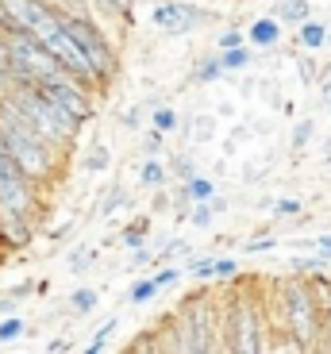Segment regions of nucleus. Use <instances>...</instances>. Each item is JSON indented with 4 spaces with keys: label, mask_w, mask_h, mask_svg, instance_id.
<instances>
[{
    "label": "nucleus",
    "mask_w": 331,
    "mask_h": 354,
    "mask_svg": "<svg viewBox=\"0 0 331 354\" xmlns=\"http://www.w3.org/2000/svg\"><path fill=\"white\" fill-rule=\"evenodd\" d=\"M58 24H62L73 43L85 50V58H89L93 70H97L100 88H108L120 73V54H116V46H112V39H108L100 16L97 12H66V16H58Z\"/></svg>",
    "instance_id": "5"
},
{
    "label": "nucleus",
    "mask_w": 331,
    "mask_h": 354,
    "mask_svg": "<svg viewBox=\"0 0 331 354\" xmlns=\"http://www.w3.org/2000/svg\"><path fill=\"white\" fill-rule=\"evenodd\" d=\"M274 247H278L274 235H258V239H251L247 247H243V254H266V250H274Z\"/></svg>",
    "instance_id": "28"
},
{
    "label": "nucleus",
    "mask_w": 331,
    "mask_h": 354,
    "mask_svg": "<svg viewBox=\"0 0 331 354\" xmlns=\"http://www.w3.org/2000/svg\"><path fill=\"white\" fill-rule=\"evenodd\" d=\"M151 127H158L162 135H170V131H178V127H181V120H178V112H173L170 104H158L151 112Z\"/></svg>",
    "instance_id": "21"
},
{
    "label": "nucleus",
    "mask_w": 331,
    "mask_h": 354,
    "mask_svg": "<svg viewBox=\"0 0 331 354\" xmlns=\"http://www.w3.org/2000/svg\"><path fill=\"white\" fill-rule=\"evenodd\" d=\"M178 174L189 181V177H193V162H189V158H178Z\"/></svg>",
    "instance_id": "42"
},
{
    "label": "nucleus",
    "mask_w": 331,
    "mask_h": 354,
    "mask_svg": "<svg viewBox=\"0 0 331 354\" xmlns=\"http://www.w3.org/2000/svg\"><path fill=\"white\" fill-rule=\"evenodd\" d=\"M274 308H278V324L289 339L278 351H316L320 343V301H316L312 277L293 274L281 285H274Z\"/></svg>",
    "instance_id": "2"
},
{
    "label": "nucleus",
    "mask_w": 331,
    "mask_h": 354,
    "mask_svg": "<svg viewBox=\"0 0 331 354\" xmlns=\"http://www.w3.org/2000/svg\"><path fill=\"white\" fill-rule=\"evenodd\" d=\"M320 93H323V104L331 108V73H328V81H323V88H320Z\"/></svg>",
    "instance_id": "43"
},
{
    "label": "nucleus",
    "mask_w": 331,
    "mask_h": 354,
    "mask_svg": "<svg viewBox=\"0 0 331 354\" xmlns=\"http://www.w3.org/2000/svg\"><path fill=\"white\" fill-rule=\"evenodd\" d=\"M197 124H200V127L193 131V139H200V142H205L208 135H216V120H212V115H200Z\"/></svg>",
    "instance_id": "34"
},
{
    "label": "nucleus",
    "mask_w": 331,
    "mask_h": 354,
    "mask_svg": "<svg viewBox=\"0 0 331 354\" xmlns=\"http://www.w3.org/2000/svg\"><path fill=\"white\" fill-rule=\"evenodd\" d=\"M43 351H46V354H66V351H73V343H70L66 335H54L50 343L43 346Z\"/></svg>",
    "instance_id": "36"
},
{
    "label": "nucleus",
    "mask_w": 331,
    "mask_h": 354,
    "mask_svg": "<svg viewBox=\"0 0 331 354\" xmlns=\"http://www.w3.org/2000/svg\"><path fill=\"white\" fill-rule=\"evenodd\" d=\"M296 43L305 46V50H320V46H328V43H331L328 24H320V19L308 16L305 24H296Z\"/></svg>",
    "instance_id": "11"
},
{
    "label": "nucleus",
    "mask_w": 331,
    "mask_h": 354,
    "mask_svg": "<svg viewBox=\"0 0 331 354\" xmlns=\"http://www.w3.org/2000/svg\"><path fill=\"white\" fill-rule=\"evenodd\" d=\"M12 297H16V301H23V297H31V292H39V281H19V285H12Z\"/></svg>",
    "instance_id": "37"
},
{
    "label": "nucleus",
    "mask_w": 331,
    "mask_h": 354,
    "mask_svg": "<svg viewBox=\"0 0 331 354\" xmlns=\"http://www.w3.org/2000/svg\"><path fill=\"white\" fill-rule=\"evenodd\" d=\"M162 139H166V135H162L158 127H151V131H146V139H143L146 154H158V151H162Z\"/></svg>",
    "instance_id": "35"
},
{
    "label": "nucleus",
    "mask_w": 331,
    "mask_h": 354,
    "mask_svg": "<svg viewBox=\"0 0 331 354\" xmlns=\"http://www.w3.org/2000/svg\"><path fill=\"white\" fill-rule=\"evenodd\" d=\"M93 258H97V254H93V250H73V254H70V270H73V274H77V270H85V266L93 262Z\"/></svg>",
    "instance_id": "33"
},
{
    "label": "nucleus",
    "mask_w": 331,
    "mask_h": 354,
    "mask_svg": "<svg viewBox=\"0 0 331 354\" xmlns=\"http://www.w3.org/2000/svg\"><path fill=\"white\" fill-rule=\"evenodd\" d=\"M189 220L197 223V227H212V220H216L212 204H208V201H197V208H193V216H189Z\"/></svg>",
    "instance_id": "27"
},
{
    "label": "nucleus",
    "mask_w": 331,
    "mask_h": 354,
    "mask_svg": "<svg viewBox=\"0 0 331 354\" xmlns=\"http://www.w3.org/2000/svg\"><path fill=\"white\" fill-rule=\"evenodd\" d=\"M235 274H239L235 258H212V281H231Z\"/></svg>",
    "instance_id": "25"
},
{
    "label": "nucleus",
    "mask_w": 331,
    "mask_h": 354,
    "mask_svg": "<svg viewBox=\"0 0 331 354\" xmlns=\"http://www.w3.org/2000/svg\"><path fill=\"white\" fill-rule=\"evenodd\" d=\"M166 254H189V243L185 239H170V250Z\"/></svg>",
    "instance_id": "41"
},
{
    "label": "nucleus",
    "mask_w": 331,
    "mask_h": 354,
    "mask_svg": "<svg viewBox=\"0 0 331 354\" xmlns=\"http://www.w3.org/2000/svg\"><path fill=\"white\" fill-rule=\"evenodd\" d=\"M116 328H120V319H104V324H100V328L93 331V339L85 343V354H100V351H104L108 339L116 335Z\"/></svg>",
    "instance_id": "22"
},
{
    "label": "nucleus",
    "mask_w": 331,
    "mask_h": 354,
    "mask_svg": "<svg viewBox=\"0 0 331 354\" xmlns=\"http://www.w3.org/2000/svg\"><path fill=\"white\" fill-rule=\"evenodd\" d=\"M220 77H224L220 54H208V58H200V62H197V70H193V81H197V85H216Z\"/></svg>",
    "instance_id": "16"
},
{
    "label": "nucleus",
    "mask_w": 331,
    "mask_h": 354,
    "mask_svg": "<svg viewBox=\"0 0 331 354\" xmlns=\"http://www.w3.org/2000/svg\"><path fill=\"white\" fill-rule=\"evenodd\" d=\"M120 204H127V193H124L120 185H112V193H108V201L100 204V216H112V212L120 208Z\"/></svg>",
    "instance_id": "29"
},
{
    "label": "nucleus",
    "mask_w": 331,
    "mask_h": 354,
    "mask_svg": "<svg viewBox=\"0 0 331 354\" xmlns=\"http://www.w3.org/2000/svg\"><path fill=\"white\" fill-rule=\"evenodd\" d=\"M0 8H4V16L16 31H27L35 39H46L58 27V12L46 0H0Z\"/></svg>",
    "instance_id": "8"
},
{
    "label": "nucleus",
    "mask_w": 331,
    "mask_h": 354,
    "mask_svg": "<svg viewBox=\"0 0 331 354\" xmlns=\"http://www.w3.org/2000/svg\"><path fill=\"white\" fill-rule=\"evenodd\" d=\"M312 250H316V254H320L323 262L331 266V235H320V239H316V247H312Z\"/></svg>",
    "instance_id": "38"
},
{
    "label": "nucleus",
    "mask_w": 331,
    "mask_h": 354,
    "mask_svg": "<svg viewBox=\"0 0 331 354\" xmlns=\"http://www.w3.org/2000/svg\"><path fill=\"white\" fill-rule=\"evenodd\" d=\"M0 31H12V24H8V16H4V8H0Z\"/></svg>",
    "instance_id": "44"
},
{
    "label": "nucleus",
    "mask_w": 331,
    "mask_h": 354,
    "mask_svg": "<svg viewBox=\"0 0 331 354\" xmlns=\"http://www.w3.org/2000/svg\"><path fill=\"white\" fill-rule=\"evenodd\" d=\"M216 54H220V66H224V73H243V70H251V62H254L251 43L227 46V50H216Z\"/></svg>",
    "instance_id": "13"
},
{
    "label": "nucleus",
    "mask_w": 331,
    "mask_h": 354,
    "mask_svg": "<svg viewBox=\"0 0 331 354\" xmlns=\"http://www.w3.org/2000/svg\"><path fill=\"white\" fill-rule=\"evenodd\" d=\"M151 19H154V27L170 31V35H189V31H197L200 24H208L212 12L189 4V0H166V4H158V8L151 12Z\"/></svg>",
    "instance_id": "9"
},
{
    "label": "nucleus",
    "mask_w": 331,
    "mask_h": 354,
    "mask_svg": "<svg viewBox=\"0 0 331 354\" xmlns=\"http://www.w3.org/2000/svg\"><path fill=\"white\" fill-rule=\"evenodd\" d=\"M312 135H316V127H312V120H301V124H296V127H293V147H296V151H301V147H305V142H308V139H312Z\"/></svg>",
    "instance_id": "31"
},
{
    "label": "nucleus",
    "mask_w": 331,
    "mask_h": 354,
    "mask_svg": "<svg viewBox=\"0 0 331 354\" xmlns=\"http://www.w3.org/2000/svg\"><path fill=\"white\" fill-rule=\"evenodd\" d=\"M281 19L278 16H258L251 27H247V43L258 46V50H269V46H278L281 43Z\"/></svg>",
    "instance_id": "10"
},
{
    "label": "nucleus",
    "mask_w": 331,
    "mask_h": 354,
    "mask_svg": "<svg viewBox=\"0 0 331 354\" xmlns=\"http://www.w3.org/2000/svg\"><path fill=\"white\" fill-rule=\"evenodd\" d=\"M0 46H4V66H8V81H27V85H39L50 73H58L54 54L46 50L43 39L27 35V31H0Z\"/></svg>",
    "instance_id": "6"
},
{
    "label": "nucleus",
    "mask_w": 331,
    "mask_h": 354,
    "mask_svg": "<svg viewBox=\"0 0 331 354\" xmlns=\"http://www.w3.org/2000/svg\"><path fill=\"white\" fill-rule=\"evenodd\" d=\"M124 127H127V131L139 127V108H127V112H124Z\"/></svg>",
    "instance_id": "40"
},
{
    "label": "nucleus",
    "mask_w": 331,
    "mask_h": 354,
    "mask_svg": "<svg viewBox=\"0 0 331 354\" xmlns=\"http://www.w3.org/2000/svg\"><path fill=\"white\" fill-rule=\"evenodd\" d=\"M97 304H100V292L89 289V285H81V289L70 292V308L77 312V316H89V312H97Z\"/></svg>",
    "instance_id": "18"
},
{
    "label": "nucleus",
    "mask_w": 331,
    "mask_h": 354,
    "mask_svg": "<svg viewBox=\"0 0 331 354\" xmlns=\"http://www.w3.org/2000/svg\"><path fill=\"white\" fill-rule=\"evenodd\" d=\"M293 274H305V277H312V274H323V270H328V262H323L320 254H312V258H305V254H296L293 262Z\"/></svg>",
    "instance_id": "24"
},
{
    "label": "nucleus",
    "mask_w": 331,
    "mask_h": 354,
    "mask_svg": "<svg viewBox=\"0 0 331 354\" xmlns=\"http://www.w3.org/2000/svg\"><path fill=\"white\" fill-rule=\"evenodd\" d=\"M139 185L151 189V193H154V189H166V166H162L154 154L143 162V169H139Z\"/></svg>",
    "instance_id": "15"
},
{
    "label": "nucleus",
    "mask_w": 331,
    "mask_h": 354,
    "mask_svg": "<svg viewBox=\"0 0 331 354\" xmlns=\"http://www.w3.org/2000/svg\"><path fill=\"white\" fill-rule=\"evenodd\" d=\"M185 193H189V201L197 204V201H212L216 193H220V185H216L212 177H200V174H193L185 181Z\"/></svg>",
    "instance_id": "17"
},
{
    "label": "nucleus",
    "mask_w": 331,
    "mask_h": 354,
    "mask_svg": "<svg viewBox=\"0 0 331 354\" xmlns=\"http://www.w3.org/2000/svg\"><path fill=\"white\" fill-rule=\"evenodd\" d=\"M220 346L235 354H258L269 351V324L262 301L251 292H235L224 304V324H220Z\"/></svg>",
    "instance_id": "4"
},
{
    "label": "nucleus",
    "mask_w": 331,
    "mask_h": 354,
    "mask_svg": "<svg viewBox=\"0 0 331 354\" xmlns=\"http://www.w3.org/2000/svg\"><path fill=\"white\" fill-rule=\"evenodd\" d=\"M0 100H4V104H8L35 135H43L58 154H73V147H77V139H81V124H73L70 115L54 104L39 85L8 81L4 93H0Z\"/></svg>",
    "instance_id": "1"
},
{
    "label": "nucleus",
    "mask_w": 331,
    "mask_h": 354,
    "mask_svg": "<svg viewBox=\"0 0 331 354\" xmlns=\"http://www.w3.org/2000/svg\"><path fill=\"white\" fill-rule=\"evenodd\" d=\"M0 142H4V151L12 154V162H16V166L35 181V185L46 189L54 177L62 174L66 154H58L43 135L31 131V127H27L23 120L4 104V100H0Z\"/></svg>",
    "instance_id": "3"
},
{
    "label": "nucleus",
    "mask_w": 331,
    "mask_h": 354,
    "mask_svg": "<svg viewBox=\"0 0 331 354\" xmlns=\"http://www.w3.org/2000/svg\"><path fill=\"white\" fill-rule=\"evenodd\" d=\"M27 335V324H23V316H0V346L4 343H16V339H23Z\"/></svg>",
    "instance_id": "20"
},
{
    "label": "nucleus",
    "mask_w": 331,
    "mask_h": 354,
    "mask_svg": "<svg viewBox=\"0 0 331 354\" xmlns=\"http://www.w3.org/2000/svg\"><path fill=\"white\" fill-rule=\"evenodd\" d=\"M39 88H43L46 97L54 100V104L62 108L66 115H70L73 124H89L93 115H97V100H93V88L89 85H81L77 77H70V73H50L46 81H39Z\"/></svg>",
    "instance_id": "7"
},
{
    "label": "nucleus",
    "mask_w": 331,
    "mask_h": 354,
    "mask_svg": "<svg viewBox=\"0 0 331 354\" xmlns=\"http://www.w3.org/2000/svg\"><path fill=\"white\" fill-rule=\"evenodd\" d=\"M239 43H247V35H243L239 27H227V31H220V39H216V46H220V50H227V46H239Z\"/></svg>",
    "instance_id": "30"
},
{
    "label": "nucleus",
    "mask_w": 331,
    "mask_h": 354,
    "mask_svg": "<svg viewBox=\"0 0 331 354\" xmlns=\"http://www.w3.org/2000/svg\"><path fill=\"white\" fill-rule=\"evenodd\" d=\"M108 166H112V151H108V147H93V151L81 158V169H89V174H104Z\"/></svg>",
    "instance_id": "23"
},
{
    "label": "nucleus",
    "mask_w": 331,
    "mask_h": 354,
    "mask_svg": "<svg viewBox=\"0 0 331 354\" xmlns=\"http://www.w3.org/2000/svg\"><path fill=\"white\" fill-rule=\"evenodd\" d=\"M269 16H278L285 27H296V24H305V19L312 16V0H278Z\"/></svg>",
    "instance_id": "12"
},
{
    "label": "nucleus",
    "mask_w": 331,
    "mask_h": 354,
    "mask_svg": "<svg viewBox=\"0 0 331 354\" xmlns=\"http://www.w3.org/2000/svg\"><path fill=\"white\" fill-rule=\"evenodd\" d=\"M146 231H151V216H139L135 223H127L124 231H120V247L124 250H135L146 243Z\"/></svg>",
    "instance_id": "14"
},
{
    "label": "nucleus",
    "mask_w": 331,
    "mask_h": 354,
    "mask_svg": "<svg viewBox=\"0 0 331 354\" xmlns=\"http://www.w3.org/2000/svg\"><path fill=\"white\" fill-rule=\"evenodd\" d=\"M301 208H305V204H301V201H289V196H285V201H274V216H296Z\"/></svg>",
    "instance_id": "32"
},
{
    "label": "nucleus",
    "mask_w": 331,
    "mask_h": 354,
    "mask_svg": "<svg viewBox=\"0 0 331 354\" xmlns=\"http://www.w3.org/2000/svg\"><path fill=\"white\" fill-rule=\"evenodd\" d=\"M158 292L162 289H158V281H154V277H135L131 289H127V301H131V304H151Z\"/></svg>",
    "instance_id": "19"
},
{
    "label": "nucleus",
    "mask_w": 331,
    "mask_h": 354,
    "mask_svg": "<svg viewBox=\"0 0 331 354\" xmlns=\"http://www.w3.org/2000/svg\"><path fill=\"white\" fill-rule=\"evenodd\" d=\"M154 281H158V289H170V285H178L181 277H185V270H178V266H162V270H154Z\"/></svg>",
    "instance_id": "26"
},
{
    "label": "nucleus",
    "mask_w": 331,
    "mask_h": 354,
    "mask_svg": "<svg viewBox=\"0 0 331 354\" xmlns=\"http://www.w3.org/2000/svg\"><path fill=\"white\" fill-rule=\"evenodd\" d=\"M16 308H19V301L12 297V292H4V297H0V316H12Z\"/></svg>",
    "instance_id": "39"
}]
</instances>
